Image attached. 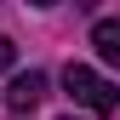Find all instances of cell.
<instances>
[{
    "label": "cell",
    "mask_w": 120,
    "mask_h": 120,
    "mask_svg": "<svg viewBox=\"0 0 120 120\" xmlns=\"http://www.w3.org/2000/svg\"><path fill=\"white\" fill-rule=\"evenodd\" d=\"M63 92L80 103V109H92V114H114V109H120V92H114V80L92 74L86 63H69V69H63Z\"/></svg>",
    "instance_id": "1"
},
{
    "label": "cell",
    "mask_w": 120,
    "mask_h": 120,
    "mask_svg": "<svg viewBox=\"0 0 120 120\" xmlns=\"http://www.w3.org/2000/svg\"><path fill=\"white\" fill-rule=\"evenodd\" d=\"M40 103H46V74H17V80H11V92H6V109L11 114H34Z\"/></svg>",
    "instance_id": "2"
},
{
    "label": "cell",
    "mask_w": 120,
    "mask_h": 120,
    "mask_svg": "<svg viewBox=\"0 0 120 120\" xmlns=\"http://www.w3.org/2000/svg\"><path fill=\"white\" fill-rule=\"evenodd\" d=\"M92 46H97L103 63H120V17H103V23L92 29Z\"/></svg>",
    "instance_id": "3"
},
{
    "label": "cell",
    "mask_w": 120,
    "mask_h": 120,
    "mask_svg": "<svg viewBox=\"0 0 120 120\" xmlns=\"http://www.w3.org/2000/svg\"><path fill=\"white\" fill-rule=\"evenodd\" d=\"M11 57H17V46H11V40H6V34H0V74H6V69H11Z\"/></svg>",
    "instance_id": "4"
},
{
    "label": "cell",
    "mask_w": 120,
    "mask_h": 120,
    "mask_svg": "<svg viewBox=\"0 0 120 120\" xmlns=\"http://www.w3.org/2000/svg\"><path fill=\"white\" fill-rule=\"evenodd\" d=\"M63 120H74V114H63Z\"/></svg>",
    "instance_id": "5"
}]
</instances>
